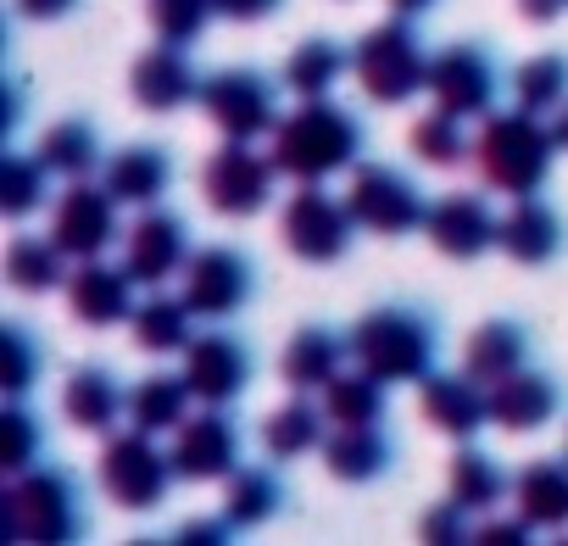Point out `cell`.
I'll list each match as a JSON object with an SVG mask.
<instances>
[{"mask_svg":"<svg viewBox=\"0 0 568 546\" xmlns=\"http://www.w3.org/2000/svg\"><path fill=\"white\" fill-rule=\"evenodd\" d=\"M234 529H240V524L217 507V518H190V524H179L173 540H179V546H206V540H229Z\"/></svg>","mask_w":568,"mask_h":546,"instance_id":"obj_45","label":"cell"},{"mask_svg":"<svg viewBox=\"0 0 568 546\" xmlns=\"http://www.w3.org/2000/svg\"><path fill=\"white\" fill-rule=\"evenodd\" d=\"M234 468H240V429H234V418H223V407L190 413L173 429V474L184 485L229 479Z\"/></svg>","mask_w":568,"mask_h":546,"instance_id":"obj_16","label":"cell"},{"mask_svg":"<svg viewBox=\"0 0 568 546\" xmlns=\"http://www.w3.org/2000/svg\"><path fill=\"white\" fill-rule=\"evenodd\" d=\"M68 307L90 330L129 324L134 318V273L129 267H106L101 256L79 262V273H68Z\"/></svg>","mask_w":568,"mask_h":546,"instance_id":"obj_19","label":"cell"},{"mask_svg":"<svg viewBox=\"0 0 568 546\" xmlns=\"http://www.w3.org/2000/svg\"><path fill=\"white\" fill-rule=\"evenodd\" d=\"M251 285H256L251 280V262L234 245H206L184 267V302L195 307V318H212V324L234 318L251 302Z\"/></svg>","mask_w":568,"mask_h":546,"instance_id":"obj_14","label":"cell"},{"mask_svg":"<svg viewBox=\"0 0 568 546\" xmlns=\"http://www.w3.org/2000/svg\"><path fill=\"white\" fill-rule=\"evenodd\" d=\"M40 162L51 168V173H62V179H90L95 168H101V129L90 123V118H62V123H51L45 134H40Z\"/></svg>","mask_w":568,"mask_h":546,"instance_id":"obj_34","label":"cell"},{"mask_svg":"<svg viewBox=\"0 0 568 546\" xmlns=\"http://www.w3.org/2000/svg\"><path fill=\"white\" fill-rule=\"evenodd\" d=\"M129 90H134V101H140L145 112H156V118H162V112H179V107H190V101H201V79H195L184 46H168V40H156L151 51L134 57Z\"/></svg>","mask_w":568,"mask_h":546,"instance_id":"obj_18","label":"cell"},{"mask_svg":"<svg viewBox=\"0 0 568 546\" xmlns=\"http://www.w3.org/2000/svg\"><path fill=\"white\" fill-rule=\"evenodd\" d=\"M7 285L23 296L68 291V251L51 234H18L7 245Z\"/></svg>","mask_w":568,"mask_h":546,"instance_id":"obj_29","label":"cell"},{"mask_svg":"<svg viewBox=\"0 0 568 546\" xmlns=\"http://www.w3.org/2000/svg\"><path fill=\"white\" fill-rule=\"evenodd\" d=\"M273 179H278V162L251 151V140H229L206 156L201 168V195L212 212L223 218H256L267 201H273Z\"/></svg>","mask_w":568,"mask_h":546,"instance_id":"obj_10","label":"cell"},{"mask_svg":"<svg viewBox=\"0 0 568 546\" xmlns=\"http://www.w3.org/2000/svg\"><path fill=\"white\" fill-rule=\"evenodd\" d=\"M278 234L291 245V256L324 267V262H341L357 240V218L346 201H335L324 184H302L278 212Z\"/></svg>","mask_w":568,"mask_h":546,"instance_id":"obj_7","label":"cell"},{"mask_svg":"<svg viewBox=\"0 0 568 546\" xmlns=\"http://www.w3.org/2000/svg\"><path fill=\"white\" fill-rule=\"evenodd\" d=\"M346 206H352L357 229H368V234H413L429 218L424 190L390 162H357L352 184H346Z\"/></svg>","mask_w":568,"mask_h":546,"instance_id":"obj_9","label":"cell"},{"mask_svg":"<svg viewBox=\"0 0 568 546\" xmlns=\"http://www.w3.org/2000/svg\"><path fill=\"white\" fill-rule=\"evenodd\" d=\"M474 540L479 546H524V540H535V524L518 513V518H490V524H479L474 529Z\"/></svg>","mask_w":568,"mask_h":546,"instance_id":"obj_46","label":"cell"},{"mask_svg":"<svg viewBox=\"0 0 568 546\" xmlns=\"http://www.w3.org/2000/svg\"><path fill=\"white\" fill-rule=\"evenodd\" d=\"M557 134L540 123V112H490L479 140H474V168L490 190L501 195H535L551 179L557 162Z\"/></svg>","mask_w":568,"mask_h":546,"instance_id":"obj_2","label":"cell"},{"mask_svg":"<svg viewBox=\"0 0 568 546\" xmlns=\"http://www.w3.org/2000/svg\"><path fill=\"white\" fill-rule=\"evenodd\" d=\"M7 529L18 535V540H79L84 535V496H79V485H73V474L68 468H23V474H12V485H7Z\"/></svg>","mask_w":568,"mask_h":546,"instance_id":"obj_4","label":"cell"},{"mask_svg":"<svg viewBox=\"0 0 568 546\" xmlns=\"http://www.w3.org/2000/svg\"><path fill=\"white\" fill-rule=\"evenodd\" d=\"M190 380L184 374H145L134 391H129V424L134 429H151V435H168L190 418Z\"/></svg>","mask_w":568,"mask_h":546,"instance_id":"obj_32","label":"cell"},{"mask_svg":"<svg viewBox=\"0 0 568 546\" xmlns=\"http://www.w3.org/2000/svg\"><path fill=\"white\" fill-rule=\"evenodd\" d=\"M496 90H501V73L490 62V51L479 46H440L429 57V101L452 118H490L496 107Z\"/></svg>","mask_w":568,"mask_h":546,"instance_id":"obj_11","label":"cell"},{"mask_svg":"<svg viewBox=\"0 0 568 546\" xmlns=\"http://www.w3.org/2000/svg\"><path fill=\"white\" fill-rule=\"evenodd\" d=\"M485 391H490V424H501L513 435L546 429L557 418V407H562V385L551 374H540V368H518V374H507V380H496Z\"/></svg>","mask_w":568,"mask_h":546,"instance_id":"obj_21","label":"cell"},{"mask_svg":"<svg viewBox=\"0 0 568 546\" xmlns=\"http://www.w3.org/2000/svg\"><path fill=\"white\" fill-rule=\"evenodd\" d=\"M173 452H156L151 429H118L101 452V491L118 502V507H134V513H151L168 502V485H173Z\"/></svg>","mask_w":568,"mask_h":546,"instance_id":"obj_6","label":"cell"},{"mask_svg":"<svg viewBox=\"0 0 568 546\" xmlns=\"http://www.w3.org/2000/svg\"><path fill=\"white\" fill-rule=\"evenodd\" d=\"M385 7H390V18H424L435 0H385Z\"/></svg>","mask_w":568,"mask_h":546,"instance_id":"obj_50","label":"cell"},{"mask_svg":"<svg viewBox=\"0 0 568 546\" xmlns=\"http://www.w3.org/2000/svg\"><path fill=\"white\" fill-rule=\"evenodd\" d=\"M513 95L524 112H557L568 101V57L562 51H546V57H529L518 73H513Z\"/></svg>","mask_w":568,"mask_h":546,"instance_id":"obj_38","label":"cell"},{"mask_svg":"<svg viewBox=\"0 0 568 546\" xmlns=\"http://www.w3.org/2000/svg\"><path fill=\"white\" fill-rule=\"evenodd\" d=\"M45 184H51V168L40 162V151H12L7 156V190H0V212L12 223H23L34 206H45Z\"/></svg>","mask_w":568,"mask_h":546,"instance_id":"obj_40","label":"cell"},{"mask_svg":"<svg viewBox=\"0 0 568 546\" xmlns=\"http://www.w3.org/2000/svg\"><path fill=\"white\" fill-rule=\"evenodd\" d=\"M352 363L368 368L385 385H424L435 374V324L429 313L407 302H385L357 318L352 330Z\"/></svg>","mask_w":568,"mask_h":546,"instance_id":"obj_3","label":"cell"},{"mask_svg":"<svg viewBox=\"0 0 568 546\" xmlns=\"http://www.w3.org/2000/svg\"><path fill=\"white\" fill-rule=\"evenodd\" d=\"M346 68H352V51H341L335 40L318 34V40H302L291 51V62H284V84H291L302 101H313V95H329Z\"/></svg>","mask_w":568,"mask_h":546,"instance_id":"obj_36","label":"cell"},{"mask_svg":"<svg viewBox=\"0 0 568 546\" xmlns=\"http://www.w3.org/2000/svg\"><path fill=\"white\" fill-rule=\"evenodd\" d=\"M324 441H329V413L313 407L307 391H296L284 407H273L262 418V452L278 457V463H296L307 452H324Z\"/></svg>","mask_w":568,"mask_h":546,"instance_id":"obj_25","label":"cell"},{"mask_svg":"<svg viewBox=\"0 0 568 546\" xmlns=\"http://www.w3.org/2000/svg\"><path fill=\"white\" fill-rule=\"evenodd\" d=\"M101 184L123 201V206H156L173 184V156L162 145H123L106 156Z\"/></svg>","mask_w":568,"mask_h":546,"instance_id":"obj_24","label":"cell"},{"mask_svg":"<svg viewBox=\"0 0 568 546\" xmlns=\"http://www.w3.org/2000/svg\"><path fill=\"white\" fill-rule=\"evenodd\" d=\"M145 18H151L156 40L190 46V40H201V29L217 18V0H145Z\"/></svg>","mask_w":568,"mask_h":546,"instance_id":"obj_41","label":"cell"},{"mask_svg":"<svg viewBox=\"0 0 568 546\" xmlns=\"http://www.w3.org/2000/svg\"><path fill=\"white\" fill-rule=\"evenodd\" d=\"M184 380H190L195 402L229 407V402L251 385V352H245L234 335H223V330L195 335V341L184 346Z\"/></svg>","mask_w":568,"mask_h":546,"instance_id":"obj_17","label":"cell"},{"mask_svg":"<svg viewBox=\"0 0 568 546\" xmlns=\"http://www.w3.org/2000/svg\"><path fill=\"white\" fill-rule=\"evenodd\" d=\"M284 0H217V18H229V23H256V18H267V12H278Z\"/></svg>","mask_w":568,"mask_h":546,"instance_id":"obj_47","label":"cell"},{"mask_svg":"<svg viewBox=\"0 0 568 546\" xmlns=\"http://www.w3.org/2000/svg\"><path fill=\"white\" fill-rule=\"evenodd\" d=\"M390 463H396V446L385 441L379 424H335L324 441V468L341 485H374L390 474Z\"/></svg>","mask_w":568,"mask_h":546,"instance_id":"obj_22","label":"cell"},{"mask_svg":"<svg viewBox=\"0 0 568 546\" xmlns=\"http://www.w3.org/2000/svg\"><path fill=\"white\" fill-rule=\"evenodd\" d=\"M551 134H557V145H562V151H568V101H562V107H557V123H551Z\"/></svg>","mask_w":568,"mask_h":546,"instance_id":"obj_51","label":"cell"},{"mask_svg":"<svg viewBox=\"0 0 568 546\" xmlns=\"http://www.w3.org/2000/svg\"><path fill=\"white\" fill-rule=\"evenodd\" d=\"M518 267H546L557 251H562V218L557 206H546L540 195H518L513 212L501 218V245Z\"/></svg>","mask_w":568,"mask_h":546,"instance_id":"obj_23","label":"cell"},{"mask_svg":"<svg viewBox=\"0 0 568 546\" xmlns=\"http://www.w3.org/2000/svg\"><path fill=\"white\" fill-rule=\"evenodd\" d=\"M73 7L79 0H18V12L29 23H62V18H73Z\"/></svg>","mask_w":568,"mask_h":546,"instance_id":"obj_48","label":"cell"},{"mask_svg":"<svg viewBox=\"0 0 568 546\" xmlns=\"http://www.w3.org/2000/svg\"><path fill=\"white\" fill-rule=\"evenodd\" d=\"M413 156L424 162V168H463L468 156H474V145L463 140V118H452V112H429V118H418L413 123Z\"/></svg>","mask_w":568,"mask_h":546,"instance_id":"obj_39","label":"cell"},{"mask_svg":"<svg viewBox=\"0 0 568 546\" xmlns=\"http://www.w3.org/2000/svg\"><path fill=\"white\" fill-rule=\"evenodd\" d=\"M62 413H68L79 429H90V435H112L118 418H129V391L112 380V368L95 363V368H79V374L68 380Z\"/></svg>","mask_w":568,"mask_h":546,"instance_id":"obj_28","label":"cell"},{"mask_svg":"<svg viewBox=\"0 0 568 546\" xmlns=\"http://www.w3.org/2000/svg\"><path fill=\"white\" fill-rule=\"evenodd\" d=\"M190 223L168 206H145V218H134V229L123 234V267L134 273V285L162 291L168 280L190 267Z\"/></svg>","mask_w":568,"mask_h":546,"instance_id":"obj_12","label":"cell"},{"mask_svg":"<svg viewBox=\"0 0 568 546\" xmlns=\"http://www.w3.org/2000/svg\"><path fill=\"white\" fill-rule=\"evenodd\" d=\"M278 507H284V479H278L273 468L240 463V468L223 479V513H229L240 529H256V524H267Z\"/></svg>","mask_w":568,"mask_h":546,"instance_id":"obj_35","label":"cell"},{"mask_svg":"<svg viewBox=\"0 0 568 546\" xmlns=\"http://www.w3.org/2000/svg\"><path fill=\"white\" fill-rule=\"evenodd\" d=\"M346 352H352V341L329 335L324 324H307V330L291 335V346H284V357H278V380L291 385V391H307V396H313V391H324V385L341 374Z\"/></svg>","mask_w":568,"mask_h":546,"instance_id":"obj_26","label":"cell"},{"mask_svg":"<svg viewBox=\"0 0 568 546\" xmlns=\"http://www.w3.org/2000/svg\"><path fill=\"white\" fill-rule=\"evenodd\" d=\"M134 346L140 352H151V357H173V352H184L190 341H195V307L184 302V296H145L140 307H134Z\"/></svg>","mask_w":568,"mask_h":546,"instance_id":"obj_30","label":"cell"},{"mask_svg":"<svg viewBox=\"0 0 568 546\" xmlns=\"http://www.w3.org/2000/svg\"><path fill=\"white\" fill-rule=\"evenodd\" d=\"M518 12H524L529 23H557V18L568 12V0H518Z\"/></svg>","mask_w":568,"mask_h":546,"instance_id":"obj_49","label":"cell"},{"mask_svg":"<svg viewBox=\"0 0 568 546\" xmlns=\"http://www.w3.org/2000/svg\"><path fill=\"white\" fill-rule=\"evenodd\" d=\"M324 413H329V424H379L385 418V380H374L368 368H357V374L341 368L324 385Z\"/></svg>","mask_w":568,"mask_h":546,"instance_id":"obj_37","label":"cell"},{"mask_svg":"<svg viewBox=\"0 0 568 546\" xmlns=\"http://www.w3.org/2000/svg\"><path fill=\"white\" fill-rule=\"evenodd\" d=\"M418 407L429 418V429L440 435H457V441H474L485 424H490V391L463 368V374H429L418 385Z\"/></svg>","mask_w":568,"mask_h":546,"instance_id":"obj_20","label":"cell"},{"mask_svg":"<svg viewBox=\"0 0 568 546\" xmlns=\"http://www.w3.org/2000/svg\"><path fill=\"white\" fill-rule=\"evenodd\" d=\"M363 123L335 107L329 95L302 101L296 112H284L273 129V162L278 173H291L296 184H324L335 173H352L363 162Z\"/></svg>","mask_w":568,"mask_h":546,"instance_id":"obj_1","label":"cell"},{"mask_svg":"<svg viewBox=\"0 0 568 546\" xmlns=\"http://www.w3.org/2000/svg\"><path fill=\"white\" fill-rule=\"evenodd\" d=\"M513 507L535 529H562L568 524V457H535L513 474Z\"/></svg>","mask_w":568,"mask_h":546,"instance_id":"obj_27","label":"cell"},{"mask_svg":"<svg viewBox=\"0 0 568 546\" xmlns=\"http://www.w3.org/2000/svg\"><path fill=\"white\" fill-rule=\"evenodd\" d=\"M0 441H7V474L34 468L40 463V446H45V435H40V424H34V413L23 402H12L7 413H0Z\"/></svg>","mask_w":568,"mask_h":546,"instance_id":"obj_42","label":"cell"},{"mask_svg":"<svg viewBox=\"0 0 568 546\" xmlns=\"http://www.w3.org/2000/svg\"><path fill=\"white\" fill-rule=\"evenodd\" d=\"M40 363H45V346L29 335V324H7V374H0V385L23 396L40 380Z\"/></svg>","mask_w":568,"mask_h":546,"instance_id":"obj_43","label":"cell"},{"mask_svg":"<svg viewBox=\"0 0 568 546\" xmlns=\"http://www.w3.org/2000/svg\"><path fill=\"white\" fill-rule=\"evenodd\" d=\"M352 73H357L363 95L379 107H402L418 90H429V57H424L418 34L407 29V18L368 29L352 51Z\"/></svg>","mask_w":568,"mask_h":546,"instance_id":"obj_5","label":"cell"},{"mask_svg":"<svg viewBox=\"0 0 568 546\" xmlns=\"http://www.w3.org/2000/svg\"><path fill=\"white\" fill-rule=\"evenodd\" d=\"M424 234H429V245H435L440 256H452V262H474V256H485L490 245H501V218L490 212L485 195H474V190H452V195L429 201Z\"/></svg>","mask_w":568,"mask_h":546,"instance_id":"obj_15","label":"cell"},{"mask_svg":"<svg viewBox=\"0 0 568 546\" xmlns=\"http://www.w3.org/2000/svg\"><path fill=\"white\" fill-rule=\"evenodd\" d=\"M118 195L106 184H90V179H68L62 201H57V218H51V240L73 256V262H90L101 256L112 240H118Z\"/></svg>","mask_w":568,"mask_h":546,"instance_id":"obj_13","label":"cell"},{"mask_svg":"<svg viewBox=\"0 0 568 546\" xmlns=\"http://www.w3.org/2000/svg\"><path fill=\"white\" fill-rule=\"evenodd\" d=\"M524 357H529V335H524V324H513V318H485V324L474 330L468 352H463V368H468L479 385H496V380L518 374Z\"/></svg>","mask_w":568,"mask_h":546,"instance_id":"obj_31","label":"cell"},{"mask_svg":"<svg viewBox=\"0 0 568 546\" xmlns=\"http://www.w3.org/2000/svg\"><path fill=\"white\" fill-rule=\"evenodd\" d=\"M418 535H424V540H474V529H468V507H457V502L446 496L440 507H429V513L418 518Z\"/></svg>","mask_w":568,"mask_h":546,"instance_id":"obj_44","label":"cell"},{"mask_svg":"<svg viewBox=\"0 0 568 546\" xmlns=\"http://www.w3.org/2000/svg\"><path fill=\"white\" fill-rule=\"evenodd\" d=\"M446 496L468 513H496L501 496H513V479L501 474V463L479 446H463L452 457V474H446Z\"/></svg>","mask_w":568,"mask_h":546,"instance_id":"obj_33","label":"cell"},{"mask_svg":"<svg viewBox=\"0 0 568 546\" xmlns=\"http://www.w3.org/2000/svg\"><path fill=\"white\" fill-rule=\"evenodd\" d=\"M201 112L223 129V140H262L278 129V84L256 68H217L201 79Z\"/></svg>","mask_w":568,"mask_h":546,"instance_id":"obj_8","label":"cell"}]
</instances>
